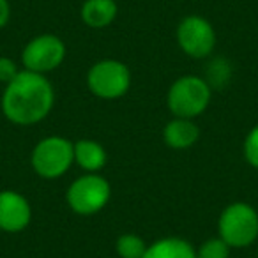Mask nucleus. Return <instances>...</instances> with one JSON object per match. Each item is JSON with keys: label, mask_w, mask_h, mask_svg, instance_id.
I'll list each match as a JSON object with an SVG mask.
<instances>
[{"label": "nucleus", "mask_w": 258, "mask_h": 258, "mask_svg": "<svg viewBox=\"0 0 258 258\" xmlns=\"http://www.w3.org/2000/svg\"><path fill=\"white\" fill-rule=\"evenodd\" d=\"M144 258H197V249L182 237H163L149 244Z\"/></svg>", "instance_id": "nucleus-13"}, {"label": "nucleus", "mask_w": 258, "mask_h": 258, "mask_svg": "<svg viewBox=\"0 0 258 258\" xmlns=\"http://www.w3.org/2000/svg\"><path fill=\"white\" fill-rule=\"evenodd\" d=\"M55 104V89L46 75L23 71L4 87L0 108L9 122L16 125H34L50 115Z\"/></svg>", "instance_id": "nucleus-1"}, {"label": "nucleus", "mask_w": 258, "mask_h": 258, "mask_svg": "<svg viewBox=\"0 0 258 258\" xmlns=\"http://www.w3.org/2000/svg\"><path fill=\"white\" fill-rule=\"evenodd\" d=\"M30 165L41 179H60L75 165V144L58 135L41 138L32 149Z\"/></svg>", "instance_id": "nucleus-4"}, {"label": "nucleus", "mask_w": 258, "mask_h": 258, "mask_svg": "<svg viewBox=\"0 0 258 258\" xmlns=\"http://www.w3.org/2000/svg\"><path fill=\"white\" fill-rule=\"evenodd\" d=\"M32 221V205L22 193L0 191V230L6 233L25 232Z\"/></svg>", "instance_id": "nucleus-9"}, {"label": "nucleus", "mask_w": 258, "mask_h": 258, "mask_svg": "<svg viewBox=\"0 0 258 258\" xmlns=\"http://www.w3.org/2000/svg\"><path fill=\"white\" fill-rule=\"evenodd\" d=\"M216 30L207 18L189 15L177 25V44L191 58H207L216 48Z\"/></svg>", "instance_id": "nucleus-8"}, {"label": "nucleus", "mask_w": 258, "mask_h": 258, "mask_svg": "<svg viewBox=\"0 0 258 258\" xmlns=\"http://www.w3.org/2000/svg\"><path fill=\"white\" fill-rule=\"evenodd\" d=\"M68 55L66 43L55 34H41L29 41L22 50V62L27 71L46 73L60 68Z\"/></svg>", "instance_id": "nucleus-7"}, {"label": "nucleus", "mask_w": 258, "mask_h": 258, "mask_svg": "<svg viewBox=\"0 0 258 258\" xmlns=\"http://www.w3.org/2000/svg\"><path fill=\"white\" fill-rule=\"evenodd\" d=\"M20 68L11 57H0V83H11L18 76Z\"/></svg>", "instance_id": "nucleus-17"}, {"label": "nucleus", "mask_w": 258, "mask_h": 258, "mask_svg": "<svg viewBox=\"0 0 258 258\" xmlns=\"http://www.w3.org/2000/svg\"><path fill=\"white\" fill-rule=\"evenodd\" d=\"M11 20V6L9 0H0V30L4 29Z\"/></svg>", "instance_id": "nucleus-18"}, {"label": "nucleus", "mask_w": 258, "mask_h": 258, "mask_svg": "<svg viewBox=\"0 0 258 258\" xmlns=\"http://www.w3.org/2000/svg\"><path fill=\"white\" fill-rule=\"evenodd\" d=\"M111 186L101 173H83L69 184L66 204L78 216H94L108 205Z\"/></svg>", "instance_id": "nucleus-5"}, {"label": "nucleus", "mask_w": 258, "mask_h": 258, "mask_svg": "<svg viewBox=\"0 0 258 258\" xmlns=\"http://www.w3.org/2000/svg\"><path fill=\"white\" fill-rule=\"evenodd\" d=\"M163 140L173 151H186L200 140V127L193 118L173 117L163 127Z\"/></svg>", "instance_id": "nucleus-10"}, {"label": "nucleus", "mask_w": 258, "mask_h": 258, "mask_svg": "<svg viewBox=\"0 0 258 258\" xmlns=\"http://www.w3.org/2000/svg\"><path fill=\"white\" fill-rule=\"evenodd\" d=\"M118 15L117 0H85L80 8V18L89 29L110 27Z\"/></svg>", "instance_id": "nucleus-11"}, {"label": "nucleus", "mask_w": 258, "mask_h": 258, "mask_svg": "<svg viewBox=\"0 0 258 258\" xmlns=\"http://www.w3.org/2000/svg\"><path fill=\"white\" fill-rule=\"evenodd\" d=\"M106 149L96 140L82 138L75 142V163L85 173H97L106 166Z\"/></svg>", "instance_id": "nucleus-12"}, {"label": "nucleus", "mask_w": 258, "mask_h": 258, "mask_svg": "<svg viewBox=\"0 0 258 258\" xmlns=\"http://www.w3.org/2000/svg\"><path fill=\"white\" fill-rule=\"evenodd\" d=\"M242 154L247 165L258 170V124H254L247 131L242 144Z\"/></svg>", "instance_id": "nucleus-16"}, {"label": "nucleus", "mask_w": 258, "mask_h": 258, "mask_svg": "<svg viewBox=\"0 0 258 258\" xmlns=\"http://www.w3.org/2000/svg\"><path fill=\"white\" fill-rule=\"evenodd\" d=\"M87 87L99 99H120L131 89V69L117 58H103L89 69Z\"/></svg>", "instance_id": "nucleus-6"}, {"label": "nucleus", "mask_w": 258, "mask_h": 258, "mask_svg": "<svg viewBox=\"0 0 258 258\" xmlns=\"http://www.w3.org/2000/svg\"><path fill=\"white\" fill-rule=\"evenodd\" d=\"M218 233L232 249H244L258 240V211L247 202H233L221 211Z\"/></svg>", "instance_id": "nucleus-3"}, {"label": "nucleus", "mask_w": 258, "mask_h": 258, "mask_svg": "<svg viewBox=\"0 0 258 258\" xmlns=\"http://www.w3.org/2000/svg\"><path fill=\"white\" fill-rule=\"evenodd\" d=\"M149 244L137 233H122L115 242V249L120 258H144Z\"/></svg>", "instance_id": "nucleus-14"}, {"label": "nucleus", "mask_w": 258, "mask_h": 258, "mask_svg": "<svg viewBox=\"0 0 258 258\" xmlns=\"http://www.w3.org/2000/svg\"><path fill=\"white\" fill-rule=\"evenodd\" d=\"M232 247L221 237H209L197 249V258H230Z\"/></svg>", "instance_id": "nucleus-15"}, {"label": "nucleus", "mask_w": 258, "mask_h": 258, "mask_svg": "<svg viewBox=\"0 0 258 258\" xmlns=\"http://www.w3.org/2000/svg\"><path fill=\"white\" fill-rule=\"evenodd\" d=\"M212 99V85L197 75L177 78L166 92V106L173 117L197 118L209 108Z\"/></svg>", "instance_id": "nucleus-2"}]
</instances>
